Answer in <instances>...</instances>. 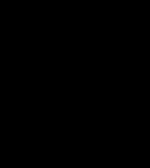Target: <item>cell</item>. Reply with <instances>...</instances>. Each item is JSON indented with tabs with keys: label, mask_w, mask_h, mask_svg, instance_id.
Here are the masks:
<instances>
[]
</instances>
